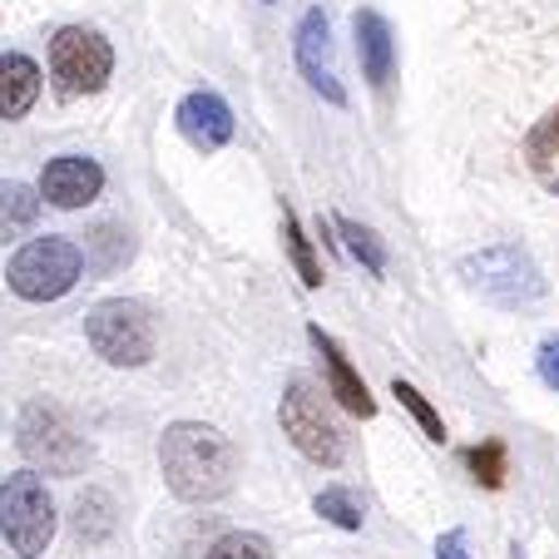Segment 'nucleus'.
Wrapping results in <instances>:
<instances>
[{
	"label": "nucleus",
	"instance_id": "obj_14",
	"mask_svg": "<svg viewBox=\"0 0 559 559\" xmlns=\"http://www.w3.org/2000/svg\"><path fill=\"white\" fill-rule=\"evenodd\" d=\"M40 99V64L31 55H0V119H25Z\"/></svg>",
	"mask_w": 559,
	"mask_h": 559
},
{
	"label": "nucleus",
	"instance_id": "obj_16",
	"mask_svg": "<svg viewBox=\"0 0 559 559\" xmlns=\"http://www.w3.org/2000/svg\"><path fill=\"white\" fill-rule=\"evenodd\" d=\"M35 218H40V189H31L21 179H0V243L31 233Z\"/></svg>",
	"mask_w": 559,
	"mask_h": 559
},
{
	"label": "nucleus",
	"instance_id": "obj_4",
	"mask_svg": "<svg viewBox=\"0 0 559 559\" xmlns=\"http://www.w3.org/2000/svg\"><path fill=\"white\" fill-rule=\"evenodd\" d=\"M277 421H283L287 441H293L312 465H328V471H332V465L347 461V436H342L337 416L328 412L322 391H317L307 377L287 381L283 406H277Z\"/></svg>",
	"mask_w": 559,
	"mask_h": 559
},
{
	"label": "nucleus",
	"instance_id": "obj_5",
	"mask_svg": "<svg viewBox=\"0 0 559 559\" xmlns=\"http://www.w3.org/2000/svg\"><path fill=\"white\" fill-rule=\"evenodd\" d=\"M0 539L21 559H35L55 539V500L35 471H15L0 480Z\"/></svg>",
	"mask_w": 559,
	"mask_h": 559
},
{
	"label": "nucleus",
	"instance_id": "obj_7",
	"mask_svg": "<svg viewBox=\"0 0 559 559\" xmlns=\"http://www.w3.org/2000/svg\"><path fill=\"white\" fill-rule=\"evenodd\" d=\"M85 277V253L70 238H35L5 267V283L25 302H55Z\"/></svg>",
	"mask_w": 559,
	"mask_h": 559
},
{
	"label": "nucleus",
	"instance_id": "obj_11",
	"mask_svg": "<svg viewBox=\"0 0 559 559\" xmlns=\"http://www.w3.org/2000/svg\"><path fill=\"white\" fill-rule=\"evenodd\" d=\"M99 189H105V169L85 154H60L40 174V199L55 209H85L99 199Z\"/></svg>",
	"mask_w": 559,
	"mask_h": 559
},
{
	"label": "nucleus",
	"instance_id": "obj_25",
	"mask_svg": "<svg viewBox=\"0 0 559 559\" xmlns=\"http://www.w3.org/2000/svg\"><path fill=\"white\" fill-rule=\"evenodd\" d=\"M436 559H465V535L461 530H445V535L436 539Z\"/></svg>",
	"mask_w": 559,
	"mask_h": 559
},
{
	"label": "nucleus",
	"instance_id": "obj_8",
	"mask_svg": "<svg viewBox=\"0 0 559 559\" xmlns=\"http://www.w3.org/2000/svg\"><path fill=\"white\" fill-rule=\"evenodd\" d=\"M15 436H21V451L31 465H40V471L50 475H80L90 461V445L85 436L70 426V416L60 412V406H45V402H31L21 416V426H15Z\"/></svg>",
	"mask_w": 559,
	"mask_h": 559
},
{
	"label": "nucleus",
	"instance_id": "obj_15",
	"mask_svg": "<svg viewBox=\"0 0 559 559\" xmlns=\"http://www.w3.org/2000/svg\"><path fill=\"white\" fill-rule=\"evenodd\" d=\"M525 164L549 193H559V105L530 129L525 139Z\"/></svg>",
	"mask_w": 559,
	"mask_h": 559
},
{
	"label": "nucleus",
	"instance_id": "obj_1",
	"mask_svg": "<svg viewBox=\"0 0 559 559\" xmlns=\"http://www.w3.org/2000/svg\"><path fill=\"white\" fill-rule=\"evenodd\" d=\"M158 465L164 480L183 506H213L233 490L238 480V451L218 426L203 421H174L158 441Z\"/></svg>",
	"mask_w": 559,
	"mask_h": 559
},
{
	"label": "nucleus",
	"instance_id": "obj_17",
	"mask_svg": "<svg viewBox=\"0 0 559 559\" xmlns=\"http://www.w3.org/2000/svg\"><path fill=\"white\" fill-rule=\"evenodd\" d=\"M283 243H287V258H293L297 277H302V287H322V263H317L312 238L302 233V223H297L293 203H283Z\"/></svg>",
	"mask_w": 559,
	"mask_h": 559
},
{
	"label": "nucleus",
	"instance_id": "obj_2",
	"mask_svg": "<svg viewBox=\"0 0 559 559\" xmlns=\"http://www.w3.org/2000/svg\"><path fill=\"white\" fill-rule=\"evenodd\" d=\"M85 337L95 347V357H105L109 367H144L154 357V312L134 297H105L90 307L85 317Z\"/></svg>",
	"mask_w": 559,
	"mask_h": 559
},
{
	"label": "nucleus",
	"instance_id": "obj_13",
	"mask_svg": "<svg viewBox=\"0 0 559 559\" xmlns=\"http://www.w3.org/2000/svg\"><path fill=\"white\" fill-rule=\"evenodd\" d=\"M352 31H357V55H361V74H367V85L386 90L391 85V70H396V40H391V25L381 11H357L352 15Z\"/></svg>",
	"mask_w": 559,
	"mask_h": 559
},
{
	"label": "nucleus",
	"instance_id": "obj_22",
	"mask_svg": "<svg viewBox=\"0 0 559 559\" xmlns=\"http://www.w3.org/2000/svg\"><path fill=\"white\" fill-rule=\"evenodd\" d=\"M465 465H471V475L486 490H500V486H506V441L471 445V451H465Z\"/></svg>",
	"mask_w": 559,
	"mask_h": 559
},
{
	"label": "nucleus",
	"instance_id": "obj_19",
	"mask_svg": "<svg viewBox=\"0 0 559 559\" xmlns=\"http://www.w3.org/2000/svg\"><path fill=\"white\" fill-rule=\"evenodd\" d=\"M312 510H317L322 520H328V525H337V530H361V506H357V496H352L347 486L317 490Z\"/></svg>",
	"mask_w": 559,
	"mask_h": 559
},
{
	"label": "nucleus",
	"instance_id": "obj_10",
	"mask_svg": "<svg viewBox=\"0 0 559 559\" xmlns=\"http://www.w3.org/2000/svg\"><path fill=\"white\" fill-rule=\"evenodd\" d=\"M174 124H179V134H183L189 148H199V154H218V148L233 139V109H228V99L213 95V90H193V95L179 99Z\"/></svg>",
	"mask_w": 559,
	"mask_h": 559
},
{
	"label": "nucleus",
	"instance_id": "obj_20",
	"mask_svg": "<svg viewBox=\"0 0 559 559\" xmlns=\"http://www.w3.org/2000/svg\"><path fill=\"white\" fill-rule=\"evenodd\" d=\"M74 530H80V539H105L109 530H115V506H109V496L90 490V496L74 500Z\"/></svg>",
	"mask_w": 559,
	"mask_h": 559
},
{
	"label": "nucleus",
	"instance_id": "obj_21",
	"mask_svg": "<svg viewBox=\"0 0 559 559\" xmlns=\"http://www.w3.org/2000/svg\"><path fill=\"white\" fill-rule=\"evenodd\" d=\"M391 396H396V402H402L406 412H412V421H416V426H421V431H426V441H445L441 412H436V406L426 402V396H421V391L412 386V381H402V377H396V381H391Z\"/></svg>",
	"mask_w": 559,
	"mask_h": 559
},
{
	"label": "nucleus",
	"instance_id": "obj_18",
	"mask_svg": "<svg viewBox=\"0 0 559 559\" xmlns=\"http://www.w3.org/2000/svg\"><path fill=\"white\" fill-rule=\"evenodd\" d=\"M337 233H342V243H347V253L357 258V263L367 267L371 277L386 273V248H381V238L367 228V223H357V218H347V213H337Z\"/></svg>",
	"mask_w": 559,
	"mask_h": 559
},
{
	"label": "nucleus",
	"instance_id": "obj_23",
	"mask_svg": "<svg viewBox=\"0 0 559 559\" xmlns=\"http://www.w3.org/2000/svg\"><path fill=\"white\" fill-rule=\"evenodd\" d=\"M209 559H273V545L263 535H248V530H233V535L213 539Z\"/></svg>",
	"mask_w": 559,
	"mask_h": 559
},
{
	"label": "nucleus",
	"instance_id": "obj_24",
	"mask_svg": "<svg viewBox=\"0 0 559 559\" xmlns=\"http://www.w3.org/2000/svg\"><path fill=\"white\" fill-rule=\"evenodd\" d=\"M535 367H539V381H545L549 391H559V337H545V342H539Z\"/></svg>",
	"mask_w": 559,
	"mask_h": 559
},
{
	"label": "nucleus",
	"instance_id": "obj_12",
	"mask_svg": "<svg viewBox=\"0 0 559 559\" xmlns=\"http://www.w3.org/2000/svg\"><path fill=\"white\" fill-rule=\"evenodd\" d=\"M307 337H312V347L322 352V367H328V391H332V396H337V402L347 406L352 416H361V421H367V416H377V402H371L367 381L357 377V367H352L347 352L337 347V337H328V332L317 328V322L307 328Z\"/></svg>",
	"mask_w": 559,
	"mask_h": 559
},
{
	"label": "nucleus",
	"instance_id": "obj_3",
	"mask_svg": "<svg viewBox=\"0 0 559 559\" xmlns=\"http://www.w3.org/2000/svg\"><path fill=\"white\" fill-rule=\"evenodd\" d=\"M461 277L471 293H480L496 307H530L545 297V273H539V263L520 243H500V248L471 253L461 263Z\"/></svg>",
	"mask_w": 559,
	"mask_h": 559
},
{
	"label": "nucleus",
	"instance_id": "obj_6",
	"mask_svg": "<svg viewBox=\"0 0 559 559\" xmlns=\"http://www.w3.org/2000/svg\"><path fill=\"white\" fill-rule=\"evenodd\" d=\"M115 74V45L90 25H64L50 40V80L60 99L99 95Z\"/></svg>",
	"mask_w": 559,
	"mask_h": 559
},
{
	"label": "nucleus",
	"instance_id": "obj_9",
	"mask_svg": "<svg viewBox=\"0 0 559 559\" xmlns=\"http://www.w3.org/2000/svg\"><path fill=\"white\" fill-rule=\"evenodd\" d=\"M293 50H297V70H302L307 85L328 99V105H337V109L347 105V90H342V80H337V60H332V25H328V15H322V5H312V11L297 21Z\"/></svg>",
	"mask_w": 559,
	"mask_h": 559
}]
</instances>
